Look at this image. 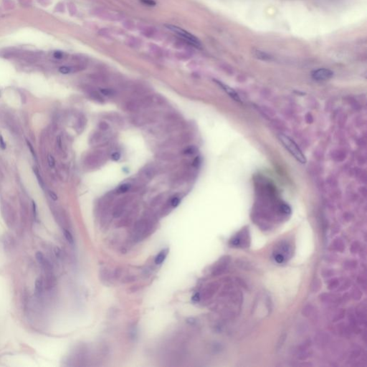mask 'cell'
I'll return each mask as SVG.
<instances>
[{
	"instance_id": "1",
	"label": "cell",
	"mask_w": 367,
	"mask_h": 367,
	"mask_svg": "<svg viewBox=\"0 0 367 367\" xmlns=\"http://www.w3.org/2000/svg\"><path fill=\"white\" fill-rule=\"evenodd\" d=\"M278 138H279L282 144L284 146V147L289 151V153L296 158L297 161L301 163H306V156L302 152L299 146L297 145V143L292 138L285 134H280L278 136Z\"/></svg>"
},
{
	"instance_id": "2",
	"label": "cell",
	"mask_w": 367,
	"mask_h": 367,
	"mask_svg": "<svg viewBox=\"0 0 367 367\" xmlns=\"http://www.w3.org/2000/svg\"><path fill=\"white\" fill-rule=\"evenodd\" d=\"M166 27L169 30L176 33L178 36L182 38L184 40L187 42L188 43H189L192 46H194L196 48L201 47V44L199 40V39L197 37H196L194 35H193L192 34L189 32L184 30L179 27L172 25V24H166Z\"/></svg>"
},
{
	"instance_id": "3",
	"label": "cell",
	"mask_w": 367,
	"mask_h": 367,
	"mask_svg": "<svg viewBox=\"0 0 367 367\" xmlns=\"http://www.w3.org/2000/svg\"><path fill=\"white\" fill-rule=\"evenodd\" d=\"M230 245L235 248H246L250 245V236L248 228L245 227L230 240Z\"/></svg>"
},
{
	"instance_id": "4",
	"label": "cell",
	"mask_w": 367,
	"mask_h": 367,
	"mask_svg": "<svg viewBox=\"0 0 367 367\" xmlns=\"http://www.w3.org/2000/svg\"><path fill=\"white\" fill-rule=\"evenodd\" d=\"M230 261H231V258L230 256H224L220 258L219 261L214 265V268L212 270V275L213 276H217V275L222 274L225 270L227 268Z\"/></svg>"
},
{
	"instance_id": "5",
	"label": "cell",
	"mask_w": 367,
	"mask_h": 367,
	"mask_svg": "<svg viewBox=\"0 0 367 367\" xmlns=\"http://www.w3.org/2000/svg\"><path fill=\"white\" fill-rule=\"evenodd\" d=\"M274 255H280L286 260L287 258H291V248L290 245L285 241H282L275 246Z\"/></svg>"
},
{
	"instance_id": "6",
	"label": "cell",
	"mask_w": 367,
	"mask_h": 367,
	"mask_svg": "<svg viewBox=\"0 0 367 367\" xmlns=\"http://www.w3.org/2000/svg\"><path fill=\"white\" fill-rule=\"evenodd\" d=\"M333 73L331 70L326 68H320L312 73V77L318 81H323L329 80L333 77Z\"/></svg>"
},
{
	"instance_id": "7",
	"label": "cell",
	"mask_w": 367,
	"mask_h": 367,
	"mask_svg": "<svg viewBox=\"0 0 367 367\" xmlns=\"http://www.w3.org/2000/svg\"><path fill=\"white\" fill-rule=\"evenodd\" d=\"M320 300L326 303H336L341 301V298L336 294L333 293H323L320 295Z\"/></svg>"
},
{
	"instance_id": "8",
	"label": "cell",
	"mask_w": 367,
	"mask_h": 367,
	"mask_svg": "<svg viewBox=\"0 0 367 367\" xmlns=\"http://www.w3.org/2000/svg\"><path fill=\"white\" fill-rule=\"evenodd\" d=\"M216 82L217 83V84L219 85V86L221 87V88H222V89L224 90L227 93L228 96H230V97L232 98L234 101H237V102H240V103L241 102V101H240V98L239 97V95L237 94V92L235 91L233 88H232L231 87L227 86V85H225L223 83H221V82H219V81H216Z\"/></svg>"
},
{
	"instance_id": "9",
	"label": "cell",
	"mask_w": 367,
	"mask_h": 367,
	"mask_svg": "<svg viewBox=\"0 0 367 367\" xmlns=\"http://www.w3.org/2000/svg\"><path fill=\"white\" fill-rule=\"evenodd\" d=\"M218 288H219V284L217 283H213L208 285L204 289V291H203V299H209L211 297L213 296L215 292L217 291Z\"/></svg>"
},
{
	"instance_id": "10",
	"label": "cell",
	"mask_w": 367,
	"mask_h": 367,
	"mask_svg": "<svg viewBox=\"0 0 367 367\" xmlns=\"http://www.w3.org/2000/svg\"><path fill=\"white\" fill-rule=\"evenodd\" d=\"M332 247V249L335 251H338V252H342L345 249V244L343 243V240L340 239V238H337L333 242L331 245Z\"/></svg>"
},
{
	"instance_id": "11",
	"label": "cell",
	"mask_w": 367,
	"mask_h": 367,
	"mask_svg": "<svg viewBox=\"0 0 367 367\" xmlns=\"http://www.w3.org/2000/svg\"><path fill=\"white\" fill-rule=\"evenodd\" d=\"M167 252H168V250H162V251H161V253H160L159 254L156 256V259H155V263H156V265L161 264V263L164 261L165 258H166V255H167V253H168Z\"/></svg>"
},
{
	"instance_id": "12",
	"label": "cell",
	"mask_w": 367,
	"mask_h": 367,
	"mask_svg": "<svg viewBox=\"0 0 367 367\" xmlns=\"http://www.w3.org/2000/svg\"><path fill=\"white\" fill-rule=\"evenodd\" d=\"M56 285V279L54 276H53L52 274H48L47 277V280H46V286L47 288L50 289V288H53Z\"/></svg>"
},
{
	"instance_id": "13",
	"label": "cell",
	"mask_w": 367,
	"mask_h": 367,
	"mask_svg": "<svg viewBox=\"0 0 367 367\" xmlns=\"http://www.w3.org/2000/svg\"><path fill=\"white\" fill-rule=\"evenodd\" d=\"M43 283L41 278H37L35 281V293L37 296H40L42 292Z\"/></svg>"
},
{
	"instance_id": "14",
	"label": "cell",
	"mask_w": 367,
	"mask_h": 367,
	"mask_svg": "<svg viewBox=\"0 0 367 367\" xmlns=\"http://www.w3.org/2000/svg\"><path fill=\"white\" fill-rule=\"evenodd\" d=\"M313 310H314V308H313V306H312L311 303H310V304L306 305V306L303 308V312H302V313H303V316L308 317V316H311L312 313H313Z\"/></svg>"
},
{
	"instance_id": "15",
	"label": "cell",
	"mask_w": 367,
	"mask_h": 367,
	"mask_svg": "<svg viewBox=\"0 0 367 367\" xmlns=\"http://www.w3.org/2000/svg\"><path fill=\"white\" fill-rule=\"evenodd\" d=\"M339 284H340L339 279H338V278H334V279L331 280V281L328 283V288L329 290H336L338 288Z\"/></svg>"
},
{
	"instance_id": "16",
	"label": "cell",
	"mask_w": 367,
	"mask_h": 367,
	"mask_svg": "<svg viewBox=\"0 0 367 367\" xmlns=\"http://www.w3.org/2000/svg\"><path fill=\"white\" fill-rule=\"evenodd\" d=\"M286 337H287L286 333H283V334L281 335V337H280L279 341H278V343H277V347H276V348H277V350H278V351H279V350L282 348V346H283V343H285V341H286Z\"/></svg>"
},
{
	"instance_id": "17",
	"label": "cell",
	"mask_w": 367,
	"mask_h": 367,
	"mask_svg": "<svg viewBox=\"0 0 367 367\" xmlns=\"http://www.w3.org/2000/svg\"><path fill=\"white\" fill-rule=\"evenodd\" d=\"M64 236L67 240V241L71 244H73L74 243V239H73V235L68 230H64Z\"/></svg>"
},
{
	"instance_id": "18",
	"label": "cell",
	"mask_w": 367,
	"mask_h": 367,
	"mask_svg": "<svg viewBox=\"0 0 367 367\" xmlns=\"http://www.w3.org/2000/svg\"><path fill=\"white\" fill-rule=\"evenodd\" d=\"M345 267L347 269H353L356 267L357 265V262L355 261V260H348L345 263Z\"/></svg>"
},
{
	"instance_id": "19",
	"label": "cell",
	"mask_w": 367,
	"mask_h": 367,
	"mask_svg": "<svg viewBox=\"0 0 367 367\" xmlns=\"http://www.w3.org/2000/svg\"><path fill=\"white\" fill-rule=\"evenodd\" d=\"M36 258H37V261L39 262V263H40L42 265H44L45 263L46 260H47V259H46L45 258V256H44V255H43L42 253H40V252H38V253H37Z\"/></svg>"
},
{
	"instance_id": "20",
	"label": "cell",
	"mask_w": 367,
	"mask_h": 367,
	"mask_svg": "<svg viewBox=\"0 0 367 367\" xmlns=\"http://www.w3.org/2000/svg\"><path fill=\"white\" fill-rule=\"evenodd\" d=\"M362 296L361 294V292L358 289V288H354V289L352 291V297L353 298V299L355 300H359L361 298V297Z\"/></svg>"
},
{
	"instance_id": "21",
	"label": "cell",
	"mask_w": 367,
	"mask_h": 367,
	"mask_svg": "<svg viewBox=\"0 0 367 367\" xmlns=\"http://www.w3.org/2000/svg\"><path fill=\"white\" fill-rule=\"evenodd\" d=\"M255 53H256L257 57H258V58H260V59L268 60V59H269V58H270V56L268 55H267L265 53H264V52H262V51H260V50H257L256 52H255Z\"/></svg>"
},
{
	"instance_id": "22",
	"label": "cell",
	"mask_w": 367,
	"mask_h": 367,
	"mask_svg": "<svg viewBox=\"0 0 367 367\" xmlns=\"http://www.w3.org/2000/svg\"><path fill=\"white\" fill-rule=\"evenodd\" d=\"M359 248H360L359 243H358V242H354V243H352L350 250H351V252L352 253H356L359 250Z\"/></svg>"
},
{
	"instance_id": "23",
	"label": "cell",
	"mask_w": 367,
	"mask_h": 367,
	"mask_svg": "<svg viewBox=\"0 0 367 367\" xmlns=\"http://www.w3.org/2000/svg\"><path fill=\"white\" fill-rule=\"evenodd\" d=\"M59 71H60V73H62V74H68V73H71L72 69H71V68H70V67L62 66L59 68Z\"/></svg>"
},
{
	"instance_id": "24",
	"label": "cell",
	"mask_w": 367,
	"mask_h": 367,
	"mask_svg": "<svg viewBox=\"0 0 367 367\" xmlns=\"http://www.w3.org/2000/svg\"><path fill=\"white\" fill-rule=\"evenodd\" d=\"M129 187H130L129 184H124L121 185V186H119L118 191H119V193L126 192V191L129 189Z\"/></svg>"
},
{
	"instance_id": "25",
	"label": "cell",
	"mask_w": 367,
	"mask_h": 367,
	"mask_svg": "<svg viewBox=\"0 0 367 367\" xmlns=\"http://www.w3.org/2000/svg\"><path fill=\"white\" fill-rule=\"evenodd\" d=\"M101 93L106 96H111L113 94V91L112 90L108 89V88H103V89L101 90Z\"/></svg>"
},
{
	"instance_id": "26",
	"label": "cell",
	"mask_w": 367,
	"mask_h": 367,
	"mask_svg": "<svg viewBox=\"0 0 367 367\" xmlns=\"http://www.w3.org/2000/svg\"><path fill=\"white\" fill-rule=\"evenodd\" d=\"M195 151H196V148H195L194 146H190V147L186 148V149L184 151V153L185 154L191 155V154H193V153H194Z\"/></svg>"
},
{
	"instance_id": "27",
	"label": "cell",
	"mask_w": 367,
	"mask_h": 367,
	"mask_svg": "<svg viewBox=\"0 0 367 367\" xmlns=\"http://www.w3.org/2000/svg\"><path fill=\"white\" fill-rule=\"evenodd\" d=\"M34 171H35V174H36V176H37V178L38 181H39L40 184V186L43 188V187H44V183H43L42 178H41L40 175L39 171H38L37 170V168H34Z\"/></svg>"
},
{
	"instance_id": "28",
	"label": "cell",
	"mask_w": 367,
	"mask_h": 367,
	"mask_svg": "<svg viewBox=\"0 0 367 367\" xmlns=\"http://www.w3.org/2000/svg\"><path fill=\"white\" fill-rule=\"evenodd\" d=\"M143 4H146V5L150 6H155L156 4V1L154 0H140Z\"/></svg>"
},
{
	"instance_id": "29",
	"label": "cell",
	"mask_w": 367,
	"mask_h": 367,
	"mask_svg": "<svg viewBox=\"0 0 367 367\" xmlns=\"http://www.w3.org/2000/svg\"><path fill=\"white\" fill-rule=\"evenodd\" d=\"M98 128H99L101 130H103V131H106V130L108 129L109 126H108V124L107 123L103 122H103L99 123V124H98Z\"/></svg>"
},
{
	"instance_id": "30",
	"label": "cell",
	"mask_w": 367,
	"mask_h": 367,
	"mask_svg": "<svg viewBox=\"0 0 367 367\" xmlns=\"http://www.w3.org/2000/svg\"><path fill=\"white\" fill-rule=\"evenodd\" d=\"M180 203V199H178V197H174L171 199V204L173 207H176Z\"/></svg>"
},
{
	"instance_id": "31",
	"label": "cell",
	"mask_w": 367,
	"mask_h": 367,
	"mask_svg": "<svg viewBox=\"0 0 367 367\" xmlns=\"http://www.w3.org/2000/svg\"><path fill=\"white\" fill-rule=\"evenodd\" d=\"M63 55H64V54H63V52H61V51H55L54 53H53V56H54V58L58 60L62 59V58H63Z\"/></svg>"
},
{
	"instance_id": "32",
	"label": "cell",
	"mask_w": 367,
	"mask_h": 367,
	"mask_svg": "<svg viewBox=\"0 0 367 367\" xmlns=\"http://www.w3.org/2000/svg\"><path fill=\"white\" fill-rule=\"evenodd\" d=\"M55 159L53 158V156L52 155H49L48 156V163H49V166L50 167H54L55 166Z\"/></svg>"
},
{
	"instance_id": "33",
	"label": "cell",
	"mask_w": 367,
	"mask_h": 367,
	"mask_svg": "<svg viewBox=\"0 0 367 367\" xmlns=\"http://www.w3.org/2000/svg\"><path fill=\"white\" fill-rule=\"evenodd\" d=\"M6 143L4 142V138H3L1 135H0V148H1L2 150H4V149H6Z\"/></svg>"
},
{
	"instance_id": "34",
	"label": "cell",
	"mask_w": 367,
	"mask_h": 367,
	"mask_svg": "<svg viewBox=\"0 0 367 367\" xmlns=\"http://www.w3.org/2000/svg\"><path fill=\"white\" fill-rule=\"evenodd\" d=\"M120 158H121V154L118 152H115L111 155V158H112L113 161H118L120 159Z\"/></svg>"
},
{
	"instance_id": "35",
	"label": "cell",
	"mask_w": 367,
	"mask_h": 367,
	"mask_svg": "<svg viewBox=\"0 0 367 367\" xmlns=\"http://www.w3.org/2000/svg\"><path fill=\"white\" fill-rule=\"evenodd\" d=\"M27 144L28 148H29L30 150L31 153H32V156H34L35 158H36V154H35V151H34V149H33V147H32V144L30 143V142H29V141H27Z\"/></svg>"
},
{
	"instance_id": "36",
	"label": "cell",
	"mask_w": 367,
	"mask_h": 367,
	"mask_svg": "<svg viewBox=\"0 0 367 367\" xmlns=\"http://www.w3.org/2000/svg\"><path fill=\"white\" fill-rule=\"evenodd\" d=\"M48 194H49V196H50V198L53 200H54V201L58 200V196H57L55 192H53V191H48Z\"/></svg>"
},
{
	"instance_id": "37",
	"label": "cell",
	"mask_w": 367,
	"mask_h": 367,
	"mask_svg": "<svg viewBox=\"0 0 367 367\" xmlns=\"http://www.w3.org/2000/svg\"><path fill=\"white\" fill-rule=\"evenodd\" d=\"M54 252H55V254L57 258H60L62 253H61V250H60V249L59 248H58V247L55 248Z\"/></svg>"
},
{
	"instance_id": "38",
	"label": "cell",
	"mask_w": 367,
	"mask_h": 367,
	"mask_svg": "<svg viewBox=\"0 0 367 367\" xmlns=\"http://www.w3.org/2000/svg\"><path fill=\"white\" fill-rule=\"evenodd\" d=\"M332 274H333V272L332 271V270H326V273H323V276H324V277H326V276L327 277H330V276H331Z\"/></svg>"
},
{
	"instance_id": "39",
	"label": "cell",
	"mask_w": 367,
	"mask_h": 367,
	"mask_svg": "<svg viewBox=\"0 0 367 367\" xmlns=\"http://www.w3.org/2000/svg\"><path fill=\"white\" fill-rule=\"evenodd\" d=\"M199 163H200V158H199V157H196V158H195V159L194 160V162H193V165H194V166H195V167H196V166H199Z\"/></svg>"
},
{
	"instance_id": "40",
	"label": "cell",
	"mask_w": 367,
	"mask_h": 367,
	"mask_svg": "<svg viewBox=\"0 0 367 367\" xmlns=\"http://www.w3.org/2000/svg\"><path fill=\"white\" fill-rule=\"evenodd\" d=\"M92 96L95 98V100H97V101H100V100H101V98L100 97L99 95L96 93H93V94H92Z\"/></svg>"
},
{
	"instance_id": "41",
	"label": "cell",
	"mask_w": 367,
	"mask_h": 367,
	"mask_svg": "<svg viewBox=\"0 0 367 367\" xmlns=\"http://www.w3.org/2000/svg\"><path fill=\"white\" fill-rule=\"evenodd\" d=\"M32 207H33V213H34L35 216H36L37 214V207H36V204L32 201Z\"/></svg>"
},
{
	"instance_id": "42",
	"label": "cell",
	"mask_w": 367,
	"mask_h": 367,
	"mask_svg": "<svg viewBox=\"0 0 367 367\" xmlns=\"http://www.w3.org/2000/svg\"><path fill=\"white\" fill-rule=\"evenodd\" d=\"M192 300L194 301H198L199 300V296L198 294H196L195 296L192 298Z\"/></svg>"
},
{
	"instance_id": "43",
	"label": "cell",
	"mask_w": 367,
	"mask_h": 367,
	"mask_svg": "<svg viewBox=\"0 0 367 367\" xmlns=\"http://www.w3.org/2000/svg\"><path fill=\"white\" fill-rule=\"evenodd\" d=\"M0 96H1V91H0Z\"/></svg>"
}]
</instances>
